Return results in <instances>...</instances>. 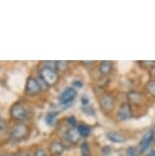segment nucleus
<instances>
[{
	"instance_id": "19",
	"label": "nucleus",
	"mask_w": 155,
	"mask_h": 156,
	"mask_svg": "<svg viewBox=\"0 0 155 156\" xmlns=\"http://www.w3.org/2000/svg\"><path fill=\"white\" fill-rule=\"evenodd\" d=\"M44 63H45V67H47V69H53V70L57 69L56 61H45Z\"/></svg>"
},
{
	"instance_id": "31",
	"label": "nucleus",
	"mask_w": 155,
	"mask_h": 156,
	"mask_svg": "<svg viewBox=\"0 0 155 156\" xmlns=\"http://www.w3.org/2000/svg\"><path fill=\"white\" fill-rule=\"evenodd\" d=\"M83 63H87V64H89V63H93V61H82Z\"/></svg>"
},
{
	"instance_id": "20",
	"label": "nucleus",
	"mask_w": 155,
	"mask_h": 156,
	"mask_svg": "<svg viewBox=\"0 0 155 156\" xmlns=\"http://www.w3.org/2000/svg\"><path fill=\"white\" fill-rule=\"evenodd\" d=\"M69 64V61H56V66H57V69L56 70H63L68 66Z\"/></svg>"
},
{
	"instance_id": "8",
	"label": "nucleus",
	"mask_w": 155,
	"mask_h": 156,
	"mask_svg": "<svg viewBox=\"0 0 155 156\" xmlns=\"http://www.w3.org/2000/svg\"><path fill=\"white\" fill-rule=\"evenodd\" d=\"M26 91L30 95H36V94L39 93L41 91V88L39 83H38V80L34 78H29L27 84H26Z\"/></svg>"
},
{
	"instance_id": "12",
	"label": "nucleus",
	"mask_w": 155,
	"mask_h": 156,
	"mask_svg": "<svg viewBox=\"0 0 155 156\" xmlns=\"http://www.w3.org/2000/svg\"><path fill=\"white\" fill-rule=\"evenodd\" d=\"M50 151L52 154L54 155H61L64 151V146L62 143L57 142V141H54L50 144V147H49Z\"/></svg>"
},
{
	"instance_id": "24",
	"label": "nucleus",
	"mask_w": 155,
	"mask_h": 156,
	"mask_svg": "<svg viewBox=\"0 0 155 156\" xmlns=\"http://www.w3.org/2000/svg\"><path fill=\"white\" fill-rule=\"evenodd\" d=\"M38 83H39V85H40V88H41V90H47V84L45 83L43 80H41V79H39L38 80Z\"/></svg>"
},
{
	"instance_id": "29",
	"label": "nucleus",
	"mask_w": 155,
	"mask_h": 156,
	"mask_svg": "<svg viewBox=\"0 0 155 156\" xmlns=\"http://www.w3.org/2000/svg\"><path fill=\"white\" fill-rule=\"evenodd\" d=\"M147 156H155V149H151L147 154Z\"/></svg>"
},
{
	"instance_id": "26",
	"label": "nucleus",
	"mask_w": 155,
	"mask_h": 156,
	"mask_svg": "<svg viewBox=\"0 0 155 156\" xmlns=\"http://www.w3.org/2000/svg\"><path fill=\"white\" fill-rule=\"evenodd\" d=\"M35 156H46V152L44 151L43 149H37L36 150V152H35Z\"/></svg>"
},
{
	"instance_id": "17",
	"label": "nucleus",
	"mask_w": 155,
	"mask_h": 156,
	"mask_svg": "<svg viewBox=\"0 0 155 156\" xmlns=\"http://www.w3.org/2000/svg\"><path fill=\"white\" fill-rule=\"evenodd\" d=\"M81 153L82 156H90V147L87 142H83L81 145Z\"/></svg>"
},
{
	"instance_id": "2",
	"label": "nucleus",
	"mask_w": 155,
	"mask_h": 156,
	"mask_svg": "<svg viewBox=\"0 0 155 156\" xmlns=\"http://www.w3.org/2000/svg\"><path fill=\"white\" fill-rule=\"evenodd\" d=\"M29 133V128L24 123H17L16 126H13L12 131H11V137L13 140H22L27 137Z\"/></svg>"
},
{
	"instance_id": "5",
	"label": "nucleus",
	"mask_w": 155,
	"mask_h": 156,
	"mask_svg": "<svg viewBox=\"0 0 155 156\" xmlns=\"http://www.w3.org/2000/svg\"><path fill=\"white\" fill-rule=\"evenodd\" d=\"M132 114H133V110H132L131 104L129 102H124L121 105L118 112V117L119 120L122 122H125V120L130 119L132 117Z\"/></svg>"
},
{
	"instance_id": "3",
	"label": "nucleus",
	"mask_w": 155,
	"mask_h": 156,
	"mask_svg": "<svg viewBox=\"0 0 155 156\" xmlns=\"http://www.w3.org/2000/svg\"><path fill=\"white\" fill-rule=\"evenodd\" d=\"M115 106V100L114 98L109 95V94H105L101 97L100 99V107L104 112H110Z\"/></svg>"
},
{
	"instance_id": "15",
	"label": "nucleus",
	"mask_w": 155,
	"mask_h": 156,
	"mask_svg": "<svg viewBox=\"0 0 155 156\" xmlns=\"http://www.w3.org/2000/svg\"><path fill=\"white\" fill-rule=\"evenodd\" d=\"M57 112H48L45 116V122L48 126H54L56 122Z\"/></svg>"
},
{
	"instance_id": "9",
	"label": "nucleus",
	"mask_w": 155,
	"mask_h": 156,
	"mask_svg": "<svg viewBox=\"0 0 155 156\" xmlns=\"http://www.w3.org/2000/svg\"><path fill=\"white\" fill-rule=\"evenodd\" d=\"M107 139L112 143H125L127 141V137L119 132L110 131L106 134Z\"/></svg>"
},
{
	"instance_id": "22",
	"label": "nucleus",
	"mask_w": 155,
	"mask_h": 156,
	"mask_svg": "<svg viewBox=\"0 0 155 156\" xmlns=\"http://www.w3.org/2000/svg\"><path fill=\"white\" fill-rule=\"evenodd\" d=\"M68 122H69V125L72 126V128H76V126H77V120H76V119L74 116L69 117Z\"/></svg>"
},
{
	"instance_id": "27",
	"label": "nucleus",
	"mask_w": 155,
	"mask_h": 156,
	"mask_svg": "<svg viewBox=\"0 0 155 156\" xmlns=\"http://www.w3.org/2000/svg\"><path fill=\"white\" fill-rule=\"evenodd\" d=\"M82 86H83V83L80 81H75L74 83H72V88H82Z\"/></svg>"
},
{
	"instance_id": "10",
	"label": "nucleus",
	"mask_w": 155,
	"mask_h": 156,
	"mask_svg": "<svg viewBox=\"0 0 155 156\" xmlns=\"http://www.w3.org/2000/svg\"><path fill=\"white\" fill-rule=\"evenodd\" d=\"M65 137L71 143L76 144L79 142V140H80L81 135L79 133L78 128L76 126V128H71L68 129V132H66V134H65Z\"/></svg>"
},
{
	"instance_id": "11",
	"label": "nucleus",
	"mask_w": 155,
	"mask_h": 156,
	"mask_svg": "<svg viewBox=\"0 0 155 156\" xmlns=\"http://www.w3.org/2000/svg\"><path fill=\"white\" fill-rule=\"evenodd\" d=\"M112 70V62L108 60H104L101 61L100 64H99V72H100L101 75L103 76H108Z\"/></svg>"
},
{
	"instance_id": "6",
	"label": "nucleus",
	"mask_w": 155,
	"mask_h": 156,
	"mask_svg": "<svg viewBox=\"0 0 155 156\" xmlns=\"http://www.w3.org/2000/svg\"><path fill=\"white\" fill-rule=\"evenodd\" d=\"M154 136H155L154 131H152V129H149L148 132H146L145 135L142 138L141 142H140V151H141V153L147 151L152 142H153Z\"/></svg>"
},
{
	"instance_id": "30",
	"label": "nucleus",
	"mask_w": 155,
	"mask_h": 156,
	"mask_svg": "<svg viewBox=\"0 0 155 156\" xmlns=\"http://www.w3.org/2000/svg\"><path fill=\"white\" fill-rule=\"evenodd\" d=\"M151 75H152V76H155V67L151 70Z\"/></svg>"
},
{
	"instance_id": "4",
	"label": "nucleus",
	"mask_w": 155,
	"mask_h": 156,
	"mask_svg": "<svg viewBox=\"0 0 155 156\" xmlns=\"http://www.w3.org/2000/svg\"><path fill=\"white\" fill-rule=\"evenodd\" d=\"M10 114L14 119L19 120V122H23L26 117H27V110L19 103L14 104L10 109Z\"/></svg>"
},
{
	"instance_id": "28",
	"label": "nucleus",
	"mask_w": 155,
	"mask_h": 156,
	"mask_svg": "<svg viewBox=\"0 0 155 156\" xmlns=\"http://www.w3.org/2000/svg\"><path fill=\"white\" fill-rule=\"evenodd\" d=\"M141 63H143L144 66H153L154 64H155V61H142Z\"/></svg>"
},
{
	"instance_id": "1",
	"label": "nucleus",
	"mask_w": 155,
	"mask_h": 156,
	"mask_svg": "<svg viewBox=\"0 0 155 156\" xmlns=\"http://www.w3.org/2000/svg\"><path fill=\"white\" fill-rule=\"evenodd\" d=\"M40 79L47 84V86H53L58 82V73L56 70L44 67L40 70Z\"/></svg>"
},
{
	"instance_id": "7",
	"label": "nucleus",
	"mask_w": 155,
	"mask_h": 156,
	"mask_svg": "<svg viewBox=\"0 0 155 156\" xmlns=\"http://www.w3.org/2000/svg\"><path fill=\"white\" fill-rule=\"evenodd\" d=\"M76 96H77V90L74 89L72 87H69L60 94L59 101L62 104H68L76 98Z\"/></svg>"
},
{
	"instance_id": "16",
	"label": "nucleus",
	"mask_w": 155,
	"mask_h": 156,
	"mask_svg": "<svg viewBox=\"0 0 155 156\" xmlns=\"http://www.w3.org/2000/svg\"><path fill=\"white\" fill-rule=\"evenodd\" d=\"M146 90L148 91L149 94H151L152 96L155 97V81L151 80L149 81L147 84H146Z\"/></svg>"
},
{
	"instance_id": "23",
	"label": "nucleus",
	"mask_w": 155,
	"mask_h": 156,
	"mask_svg": "<svg viewBox=\"0 0 155 156\" xmlns=\"http://www.w3.org/2000/svg\"><path fill=\"white\" fill-rule=\"evenodd\" d=\"M5 129H6V122H5V119L0 117V131H5Z\"/></svg>"
},
{
	"instance_id": "18",
	"label": "nucleus",
	"mask_w": 155,
	"mask_h": 156,
	"mask_svg": "<svg viewBox=\"0 0 155 156\" xmlns=\"http://www.w3.org/2000/svg\"><path fill=\"white\" fill-rule=\"evenodd\" d=\"M138 150L135 147H129L125 152V156H138Z\"/></svg>"
},
{
	"instance_id": "13",
	"label": "nucleus",
	"mask_w": 155,
	"mask_h": 156,
	"mask_svg": "<svg viewBox=\"0 0 155 156\" xmlns=\"http://www.w3.org/2000/svg\"><path fill=\"white\" fill-rule=\"evenodd\" d=\"M128 99L129 101L135 104H140L143 100V94L138 92V91H131L128 94Z\"/></svg>"
},
{
	"instance_id": "21",
	"label": "nucleus",
	"mask_w": 155,
	"mask_h": 156,
	"mask_svg": "<svg viewBox=\"0 0 155 156\" xmlns=\"http://www.w3.org/2000/svg\"><path fill=\"white\" fill-rule=\"evenodd\" d=\"M83 110H84L85 113L89 114V115H94L95 114V110L93 109L91 106H89V105H87V106H83Z\"/></svg>"
},
{
	"instance_id": "32",
	"label": "nucleus",
	"mask_w": 155,
	"mask_h": 156,
	"mask_svg": "<svg viewBox=\"0 0 155 156\" xmlns=\"http://www.w3.org/2000/svg\"><path fill=\"white\" fill-rule=\"evenodd\" d=\"M11 156H19V155H17V154H13V155H11Z\"/></svg>"
},
{
	"instance_id": "25",
	"label": "nucleus",
	"mask_w": 155,
	"mask_h": 156,
	"mask_svg": "<svg viewBox=\"0 0 155 156\" xmlns=\"http://www.w3.org/2000/svg\"><path fill=\"white\" fill-rule=\"evenodd\" d=\"M82 104H83V106L89 105V97H88V95H84L82 97Z\"/></svg>"
},
{
	"instance_id": "14",
	"label": "nucleus",
	"mask_w": 155,
	"mask_h": 156,
	"mask_svg": "<svg viewBox=\"0 0 155 156\" xmlns=\"http://www.w3.org/2000/svg\"><path fill=\"white\" fill-rule=\"evenodd\" d=\"M77 128H78L79 133H80V135H81V137H83V138H86L91 134V128H90L88 125L81 123V125H79Z\"/></svg>"
}]
</instances>
